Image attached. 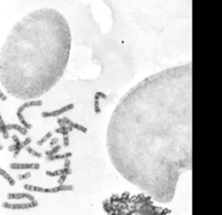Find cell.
Listing matches in <instances>:
<instances>
[{"label": "cell", "mask_w": 222, "mask_h": 215, "mask_svg": "<svg viewBox=\"0 0 222 215\" xmlns=\"http://www.w3.org/2000/svg\"><path fill=\"white\" fill-rule=\"evenodd\" d=\"M37 103H40V101H26L25 103H24L23 105H21L18 109V110H17V116H18V120H19V122L23 124V125H24V128H30L31 126L29 124V123H27L26 122H25V120H24V116H23V112L24 111V110L25 109H27V108H29V107H30V106H34V105H37Z\"/></svg>", "instance_id": "3957f363"}, {"label": "cell", "mask_w": 222, "mask_h": 215, "mask_svg": "<svg viewBox=\"0 0 222 215\" xmlns=\"http://www.w3.org/2000/svg\"><path fill=\"white\" fill-rule=\"evenodd\" d=\"M106 145L123 179L155 202H172L180 177L192 169V63L130 89L111 115Z\"/></svg>", "instance_id": "6da1fadb"}, {"label": "cell", "mask_w": 222, "mask_h": 215, "mask_svg": "<svg viewBox=\"0 0 222 215\" xmlns=\"http://www.w3.org/2000/svg\"><path fill=\"white\" fill-rule=\"evenodd\" d=\"M71 31L57 10H33L18 20L0 50V82L7 94L35 101L62 78L71 51Z\"/></svg>", "instance_id": "7a4b0ae2"}, {"label": "cell", "mask_w": 222, "mask_h": 215, "mask_svg": "<svg viewBox=\"0 0 222 215\" xmlns=\"http://www.w3.org/2000/svg\"><path fill=\"white\" fill-rule=\"evenodd\" d=\"M0 134L2 135V136H3V138H4L5 140H7V139H9V137H10V135H9L8 131H7L5 128H2V127H0Z\"/></svg>", "instance_id": "52a82bcc"}, {"label": "cell", "mask_w": 222, "mask_h": 215, "mask_svg": "<svg viewBox=\"0 0 222 215\" xmlns=\"http://www.w3.org/2000/svg\"><path fill=\"white\" fill-rule=\"evenodd\" d=\"M11 138H12V140H13V141H14V144H13V145H10V146L8 147V150H9L10 152H14L13 156H14V157H17V156L19 154L20 150L22 149V147H21V142H20L19 138L18 137V135H15V134L11 135Z\"/></svg>", "instance_id": "277c9868"}, {"label": "cell", "mask_w": 222, "mask_h": 215, "mask_svg": "<svg viewBox=\"0 0 222 215\" xmlns=\"http://www.w3.org/2000/svg\"><path fill=\"white\" fill-rule=\"evenodd\" d=\"M0 175H1L2 177H4L11 185H14V184H15V181H14L13 178H12L5 169H3L1 167H0Z\"/></svg>", "instance_id": "8992f818"}, {"label": "cell", "mask_w": 222, "mask_h": 215, "mask_svg": "<svg viewBox=\"0 0 222 215\" xmlns=\"http://www.w3.org/2000/svg\"><path fill=\"white\" fill-rule=\"evenodd\" d=\"M0 100L1 101H6L7 100V96L5 95V94L4 93V91L0 89Z\"/></svg>", "instance_id": "ba28073f"}, {"label": "cell", "mask_w": 222, "mask_h": 215, "mask_svg": "<svg viewBox=\"0 0 222 215\" xmlns=\"http://www.w3.org/2000/svg\"><path fill=\"white\" fill-rule=\"evenodd\" d=\"M5 128L6 130H17L18 132H19L20 134L22 135H26V129L24 127H22L18 124H16V123H10V124H6L5 126Z\"/></svg>", "instance_id": "5b68a950"}, {"label": "cell", "mask_w": 222, "mask_h": 215, "mask_svg": "<svg viewBox=\"0 0 222 215\" xmlns=\"http://www.w3.org/2000/svg\"><path fill=\"white\" fill-rule=\"evenodd\" d=\"M3 149H4V145L0 144V151H1V150H3Z\"/></svg>", "instance_id": "9c48e42d"}]
</instances>
